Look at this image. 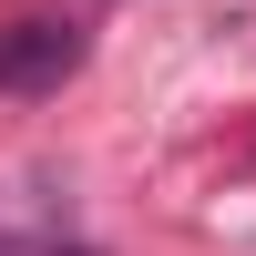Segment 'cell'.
I'll list each match as a JSON object with an SVG mask.
<instances>
[{
    "instance_id": "obj_1",
    "label": "cell",
    "mask_w": 256,
    "mask_h": 256,
    "mask_svg": "<svg viewBox=\"0 0 256 256\" xmlns=\"http://www.w3.org/2000/svg\"><path fill=\"white\" fill-rule=\"evenodd\" d=\"M72 62H82L72 20H10V31H0V92H52Z\"/></svg>"
},
{
    "instance_id": "obj_2",
    "label": "cell",
    "mask_w": 256,
    "mask_h": 256,
    "mask_svg": "<svg viewBox=\"0 0 256 256\" xmlns=\"http://www.w3.org/2000/svg\"><path fill=\"white\" fill-rule=\"evenodd\" d=\"M0 256H10V246H0Z\"/></svg>"
}]
</instances>
